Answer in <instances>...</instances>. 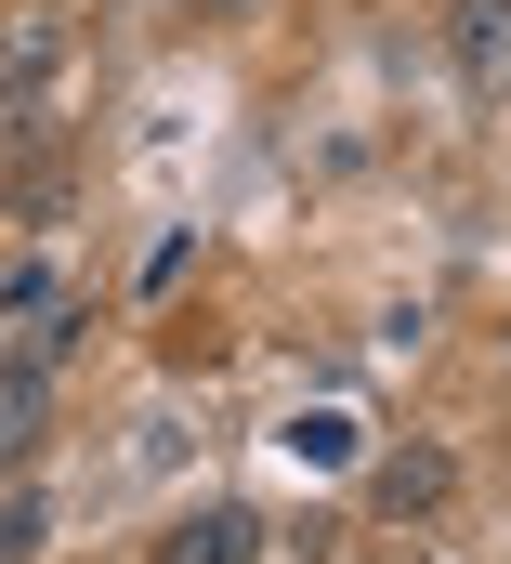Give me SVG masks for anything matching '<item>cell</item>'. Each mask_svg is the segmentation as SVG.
Masks as SVG:
<instances>
[{
    "label": "cell",
    "instance_id": "cell-1",
    "mask_svg": "<svg viewBox=\"0 0 511 564\" xmlns=\"http://www.w3.org/2000/svg\"><path fill=\"white\" fill-rule=\"evenodd\" d=\"M40 446H53V368L13 355V368H0V473H26Z\"/></svg>",
    "mask_w": 511,
    "mask_h": 564
},
{
    "label": "cell",
    "instance_id": "cell-2",
    "mask_svg": "<svg viewBox=\"0 0 511 564\" xmlns=\"http://www.w3.org/2000/svg\"><path fill=\"white\" fill-rule=\"evenodd\" d=\"M368 499H381V512H446V499H459V459H446V446H381V459H368Z\"/></svg>",
    "mask_w": 511,
    "mask_h": 564
},
{
    "label": "cell",
    "instance_id": "cell-3",
    "mask_svg": "<svg viewBox=\"0 0 511 564\" xmlns=\"http://www.w3.org/2000/svg\"><path fill=\"white\" fill-rule=\"evenodd\" d=\"M446 53H459V79L499 106L511 93V0H459V13H446Z\"/></svg>",
    "mask_w": 511,
    "mask_h": 564
},
{
    "label": "cell",
    "instance_id": "cell-4",
    "mask_svg": "<svg viewBox=\"0 0 511 564\" xmlns=\"http://www.w3.org/2000/svg\"><path fill=\"white\" fill-rule=\"evenodd\" d=\"M157 564H262V512L210 499V512H184V525L157 539Z\"/></svg>",
    "mask_w": 511,
    "mask_h": 564
},
{
    "label": "cell",
    "instance_id": "cell-5",
    "mask_svg": "<svg viewBox=\"0 0 511 564\" xmlns=\"http://www.w3.org/2000/svg\"><path fill=\"white\" fill-rule=\"evenodd\" d=\"M66 66V26H13V66H0V106H40Z\"/></svg>",
    "mask_w": 511,
    "mask_h": 564
},
{
    "label": "cell",
    "instance_id": "cell-6",
    "mask_svg": "<svg viewBox=\"0 0 511 564\" xmlns=\"http://www.w3.org/2000/svg\"><path fill=\"white\" fill-rule=\"evenodd\" d=\"M275 446H289V459H355V421H341V408H315V421H289Z\"/></svg>",
    "mask_w": 511,
    "mask_h": 564
},
{
    "label": "cell",
    "instance_id": "cell-7",
    "mask_svg": "<svg viewBox=\"0 0 511 564\" xmlns=\"http://www.w3.org/2000/svg\"><path fill=\"white\" fill-rule=\"evenodd\" d=\"M40 539H53V499H13L0 512V564H40Z\"/></svg>",
    "mask_w": 511,
    "mask_h": 564
},
{
    "label": "cell",
    "instance_id": "cell-8",
    "mask_svg": "<svg viewBox=\"0 0 511 564\" xmlns=\"http://www.w3.org/2000/svg\"><path fill=\"white\" fill-rule=\"evenodd\" d=\"M0 315H53V263H13L0 276Z\"/></svg>",
    "mask_w": 511,
    "mask_h": 564
},
{
    "label": "cell",
    "instance_id": "cell-9",
    "mask_svg": "<svg viewBox=\"0 0 511 564\" xmlns=\"http://www.w3.org/2000/svg\"><path fill=\"white\" fill-rule=\"evenodd\" d=\"M210 13H224V0H210Z\"/></svg>",
    "mask_w": 511,
    "mask_h": 564
}]
</instances>
